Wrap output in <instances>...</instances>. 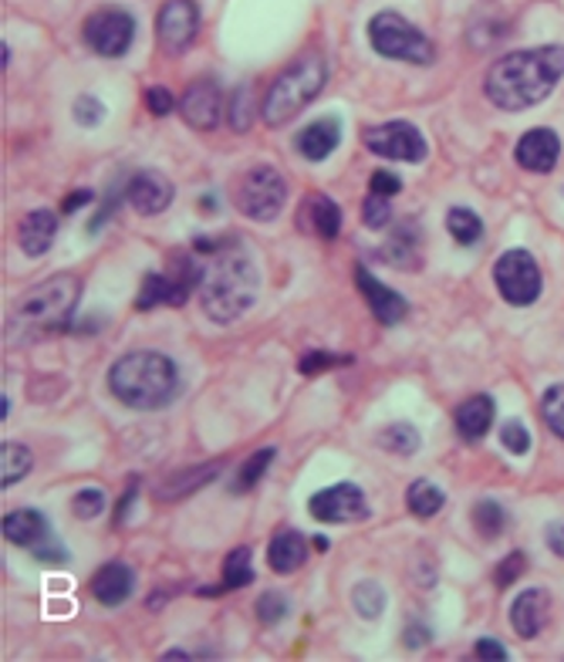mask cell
<instances>
[{
    "instance_id": "1",
    "label": "cell",
    "mask_w": 564,
    "mask_h": 662,
    "mask_svg": "<svg viewBox=\"0 0 564 662\" xmlns=\"http://www.w3.org/2000/svg\"><path fill=\"white\" fill-rule=\"evenodd\" d=\"M564 78V47L541 44L511 51L497 58L487 72L483 95L500 113H528V108L547 102Z\"/></svg>"
},
{
    "instance_id": "2",
    "label": "cell",
    "mask_w": 564,
    "mask_h": 662,
    "mask_svg": "<svg viewBox=\"0 0 564 662\" xmlns=\"http://www.w3.org/2000/svg\"><path fill=\"white\" fill-rule=\"evenodd\" d=\"M196 250L210 254L200 281V305L203 314L216 324H234L244 318L260 295V274L254 257L241 244H213L196 241Z\"/></svg>"
},
{
    "instance_id": "3",
    "label": "cell",
    "mask_w": 564,
    "mask_h": 662,
    "mask_svg": "<svg viewBox=\"0 0 564 662\" xmlns=\"http://www.w3.org/2000/svg\"><path fill=\"white\" fill-rule=\"evenodd\" d=\"M108 393L139 413L166 409L180 396V369L162 352H129L108 369Z\"/></svg>"
},
{
    "instance_id": "4",
    "label": "cell",
    "mask_w": 564,
    "mask_h": 662,
    "mask_svg": "<svg viewBox=\"0 0 564 662\" xmlns=\"http://www.w3.org/2000/svg\"><path fill=\"white\" fill-rule=\"evenodd\" d=\"M324 82H328V62L321 54H305V58L288 65L270 82V88L260 102L264 126H270V129L288 126L305 105H311L321 95Z\"/></svg>"
},
{
    "instance_id": "5",
    "label": "cell",
    "mask_w": 564,
    "mask_h": 662,
    "mask_svg": "<svg viewBox=\"0 0 564 662\" xmlns=\"http://www.w3.org/2000/svg\"><path fill=\"white\" fill-rule=\"evenodd\" d=\"M369 44L392 62H406V65H433L436 58V44L400 11H379L369 21Z\"/></svg>"
},
{
    "instance_id": "6",
    "label": "cell",
    "mask_w": 564,
    "mask_h": 662,
    "mask_svg": "<svg viewBox=\"0 0 564 662\" xmlns=\"http://www.w3.org/2000/svg\"><path fill=\"white\" fill-rule=\"evenodd\" d=\"M78 305V281L62 274L31 291H24L14 305V321L28 328H65Z\"/></svg>"
},
{
    "instance_id": "7",
    "label": "cell",
    "mask_w": 564,
    "mask_h": 662,
    "mask_svg": "<svg viewBox=\"0 0 564 662\" xmlns=\"http://www.w3.org/2000/svg\"><path fill=\"white\" fill-rule=\"evenodd\" d=\"M203 281V267L187 257V254H177L173 257V270H149L142 285H139V298H136V308L139 311H152L159 305H187L190 295L200 288Z\"/></svg>"
},
{
    "instance_id": "8",
    "label": "cell",
    "mask_w": 564,
    "mask_h": 662,
    "mask_svg": "<svg viewBox=\"0 0 564 662\" xmlns=\"http://www.w3.org/2000/svg\"><path fill=\"white\" fill-rule=\"evenodd\" d=\"M288 203V180L280 177L274 166H254L237 183V210L257 224H270V220L285 210Z\"/></svg>"
},
{
    "instance_id": "9",
    "label": "cell",
    "mask_w": 564,
    "mask_h": 662,
    "mask_svg": "<svg viewBox=\"0 0 564 662\" xmlns=\"http://www.w3.org/2000/svg\"><path fill=\"white\" fill-rule=\"evenodd\" d=\"M493 281H497L500 298L514 308H531L541 298V288H544V278H541V267H538L534 254H528L521 247L500 254V260L493 267Z\"/></svg>"
},
{
    "instance_id": "10",
    "label": "cell",
    "mask_w": 564,
    "mask_h": 662,
    "mask_svg": "<svg viewBox=\"0 0 564 662\" xmlns=\"http://www.w3.org/2000/svg\"><path fill=\"white\" fill-rule=\"evenodd\" d=\"M136 38V18L126 8H98L85 18V44L98 58H123Z\"/></svg>"
},
{
    "instance_id": "11",
    "label": "cell",
    "mask_w": 564,
    "mask_h": 662,
    "mask_svg": "<svg viewBox=\"0 0 564 662\" xmlns=\"http://www.w3.org/2000/svg\"><path fill=\"white\" fill-rule=\"evenodd\" d=\"M365 149L379 159H392V162H423L429 156V146L423 139V132L406 122V119H392V122H382V126H372L365 129Z\"/></svg>"
},
{
    "instance_id": "12",
    "label": "cell",
    "mask_w": 564,
    "mask_h": 662,
    "mask_svg": "<svg viewBox=\"0 0 564 662\" xmlns=\"http://www.w3.org/2000/svg\"><path fill=\"white\" fill-rule=\"evenodd\" d=\"M200 34L196 0H166L156 18V38L166 54H183Z\"/></svg>"
},
{
    "instance_id": "13",
    "label": "cell",
    "mask_w": 564,
    "mask_h": 662,
    "mask_svg": "<svg viewBox=\"0 0 564 662\" xmlns=\"http://www.w3.org/2000/svg\"><path fill=\"white\" fill-rule=\"evenodd\" d=\"M308 511L321 524H349V521L369 517V501H365V493L355 483L345 480V483L318 490L308 501Z\"/></svg>"
},
{
    "instance_id": "14",
    "label": "cell",
    "mask_w": 564,
    "mask_h": 662,
    "mask_svg": "<svg viewBox=\"0 0 564 662\" xmlns=\"http://www.w3.org/2000/svg\"><path fill=\"white\" fill-rule=\"evenodd\" d=\"M180 116L190 129L200 132H213L223 119V95L220 85L213 78H200L187 88L183 102H180Z\"/></svg>"
},
{
    "instance_id": "15",
    "label": "cell",
    "mask_w": 564,
    "mask_h": 662,
    "mask_svg": "<svg viewBox=\"0 0 564 662\" xmlns=\"http://www.w3.org/2000/svg\"><path fill=\"white\" fill-rule=\"evenodd\" d=\"M355 288L362 291V298H365L369 311L375 314V321L385 324V328L400 324L409 314V301L400 291L385 288L369 267H355Z\"/></svg>"
},
{
    "instance_id": "16",
    "label": "cell",
    "mask_w": 564,
    "mask_h": 662,
    "mask_svg": "<svg viewBox=\"0 0 564 662\" xmlns=\"http://www.w3.org/2000/svg\"><path fill=\"white\" fill-rule=\"evenodd\" d=\"M126 196H129V203H132L136 213H142V216H159L162 210H169V203L177 200V190H173V183H169L162 173L142 170V173H136V177L126 183Z\"/></svg>"
},
{
    "instance_id": "17",
    "label": "cell",
    "mask_w": 564,
    "mask_h": 662,
    "mask_svg": "<svg viewBox=\"0 0 564 662\" xmlns=\"http://www.w3.org/2000/svg\"><path fill=\"white\" fill-rule=\"evenodd\" d=\"M298 227L318 241H334L342 234V206L324 193H315L298 206Z\"/></svg>"
},
{
    "instance_id": "18",
    "label": "cell",
    "mask_w": 564,
    "mask_h": 662,
    "mask_svg": "<svg viewBox=\"0 0 564 662\" xmlns=\"http://www.w3.org/2000/svg\"><path fill=\"white\" fill-rule=\"evenodd\" d=\"M557 156H561V139L557 132L551 129H531L521 136L518 149H514V159L524 166L528 173H551L557 166Z\"/></svg>"
},
{
    "instance_id": "19",
    "label": "cell",
    "mask_w": 564,
    "mask_h": 662,
    "mask_svg": "<svg viewBox=\"0 0 564 662\" xmlns=\"http://www.w3.org/2000/svg\"><path fill=\"white\" fill-rule=\"evenodd\" d=\"M132 588H136V575H132V568L123 565V562L102 565V568L95 572V578H92V595H95L98 605H105V609H116V605H126L129 595H132Z\"/></svg>"
},
{
    "instance_id": "20",
    "label": "cell",
    "mask_w": 564,
    "mask_h": 662,
    "mask_svg": "<svg viewBox=\"0 0 564 662\" xmlns=\"http://www.w3.org/2000/svg\"><path fill=\"white\" fill-rule=\"evenodd\" d=\"M58 234V213L54 210H34L21 220L18 227V244L28 257H44Z\"/></svg>"
},
{
    "instance_id": "21",
    "label": "cell",
    "mask_w": 564,
    "mask_h": 662,
    "mask_svg": "<svg viewBox=\"0 0 564 662\" xmlns=\"http://www.w3.org/2000/svg\"><path fill=\"white\" fill-rule=\"evenodd\" d=\"M338 142H342V122H338L334 116H324V119H315L311 126H305L298 132L295 146L308 162H321L338 149Z\"/></svg>"
},
{
    "instance_id": "22",
    "label": "cell",
    "mask_w": 564,
    "mask_h": 662,
    "mask_svg": "<svg viewBox=\"0 0 564 662\" xmlns=\"http://www.w3.org/2000/svg\"><path fill=\"white\" fill-rule=\"evenodd\" d=\"M308 562V541L298 531H280L274 534L270 547H267V565L277 575H291Z\"/></svg>"
},
{
    "instance_id": "23",
    "label": "cell",
    "mask_w": 564,
    "mask_h": 662,
    "mask_svg": "<svg viewBox=\"0 0 564 662\" xmlns=\"http://www.w3.org/2000/svg\"><path fill=\"white\" fill-rule=\"evenodd\" d=\"M544 601L547 595L541 588H528L511 605V626L521 639H534L544 629Z\"/></svg>"
},
{
    "instance_id": "24",
    "label": "cell",
    "mask_w": 564,
    "mask_h": 662,
    "mask_svg": "<svg viewBox=\"0 0 564 662\" xmlns=\"http://www.w3.org/2000/svg\"><path fill=\"white\" fill-rule=\"evenodd\" d=\"M379 257L392 267H400V270H409V267L419 264V227L413 224V220H406V224H400L396 231H392V237L379 250Z\"/></svg>"
},
{
    "instance_id": "25",
    "label": "cell",
    "mask_w": 564,
    "mask_h": 662,
    "mask_svg": "<svg viewBox=\"0 0 564 662\" xmlns=\"http://www.w3.org/2000/svg\"><path fill=\"white\" fill-rule=\"evenodd\" d=\"M493 413H497V406H493L490 396H473V399H467V403L457 409V433H460L464 439H470V444H477V439H483V436L490 433Z\"/></svg>"
},
{
    "instance_id": "26",
    "label": "cell",
    "mask_w": 564,
    "mask_h": 662,
    "mask_svg": "<svg viewBox=\"0 0 564 662\" xmlns=\"http://www.w3.org/2000/svg\"><path fill=\"white\" fill-rule=\"evenodd\" d=\"M4 537L14 544V547H34L47 537V521L41 511H11L4 517Z\"/></svg>"
},
{
    "instance_id": "27",
    "label": "cell",
    "mask_w": 564,
    "mask_h": 662,
    "mask_svg": "<svg viewBox=\"0 0 564 662\" xmlns=\"http://www.w3.org/2000/svg\"><path fill=\"white\" fill-rule=\"evenodd\" d=\"M220 473V463H206V467H193V470H183L177 477H169L162 483V490H156L159 501H183V496H190L193 490L206 487L210 480H216Z\"/></svg>"
},
{
    "instance_id": "28",
    "label": "cell",
    "mask_w": 564,
    "mask_h": 662,
    "mask_svg": "<svg viewBox=\"0 0 564 662\" xmlns=\"http://www.w3.org/2000/svg\"><path fill=\"white\" fill-rule=\"evenodd\" d=\"M443 504H446V493H443L433 480H413V483H409V490H406V508H409V514L429 521V517H436V514L443 511Z\"/></svg>"
},
{
    "instance_id": "29",
    "label": "cell",
    "mask_w": 564,
    "mask_h": 662,
    "mask_svg": "<svg viewBox=\"0 0 564 662\" xmlns=\"http://www.w3.org/2000/svg\"><path fill=\"white\" fill-rule=\"evenodd\" d=\"M379 447L385 453H396V457H413L419 447H423V436L416 426L409 423H392L379 433Z\"/></svg>"
},
{
    "instance_id": "30",
    "label": "cell",
    "mask_w": 564,
    "mask_h": 662,
    "mask_svg": "<svg viewBox=\"0 0 564 662\" xmlns=\"http://www.w3.org/2000/svg\"><path fill=\"white\" fill-rule=\"evenodd\" d=\"M446 231H449V237H454L457 244H464V247H470V244H477L483 237L480 216L473 210H467V206H454V210L446 213Z\"/></svg>"
},
{
    "instance_id": "31",
    "label": "cell",
    "mask_w": 564,
    "mask_h": 662,
    "mask_svg": "<svg viewBox=\"0 0 564 662\" xmlns=\"http://www.w3.org/2000/svg\"><path fill=\"white\" fill-rule=\"evenodd\" d=\"M0 463H4V473H0V483H4V487H14V483H21V480L31 473L34 457H31V450L21 447V444H4V447H0Z\"/></svg>"
},
{
    "instance_id": "32",
    "label": "cell",
    "mask_w": 564,
    "mask_h": 662,
    "mask_svg": "<svg viewBox=\"0 0 564 662\" xmlns=\"http://www.w3.org/2000/svg\"><path fill=\"white\" fill-rule=\"evenodd\" d=\"M254 581V555L251 547H234L223 562V588H247Z\"/></svg>"
},
{
    "instance_id": "33",
    "label": "cell",
    "mask_w": 564,
    "mask_h": 662,
    "mask_svg": "<svg viewBox=\"0 0 564 662\" xmlns=\"http://www.w3.org/2000/svg\"><path fill=\"white\" fill-rule=\"evenodd\" d=\"M385 588L379 585V581H359L355 588H352V605H355V612L365 619V622H375L382 612H385Z\"/></svg>"
},
{
    "instance_id": "34",
    "label": "cell",
    "mask_w": 564,
    "mask_h": 662,
    "mask_svg": "<svg viewBox=\"0 0 564 662\" xmlns=\"http://www.w3.org/2000/svg\"><path fill=\"white\" fill-rule=\"evenodd\" d=\"M473 527L480 537H500L507 527V511L497 501H480L473 508Z\"/></svg>"
},
{
    "instance_id": "35",
    "label": "cell",
    "mask_w": 564,
    "mask_h": 662,
    "mask_svg": "<svg viewBox=\"0 0 564 662\" xmlns=\"http://www.w3.org/2000/svg\"><path fill=\"white\" fill-rule=\"evenodd\" d=\"M254 88L251 85H241L234 95H231V108H227V119L237 132H247L254 126Z\"/></svg>"
},
{
    "instance_id": "36",
    "label": "cell",
    "mask_w": 564,
    "mask_h": 662,
    "mask_svg": "<svg viewBox=\"0 0 564 662\" xmlns=\"http://www.w3.org/2000/svg\"><path fill=\"white\" fill-rule=\"evenodd\" d=\"M541 419L557 439H564V385H551L541 396Z\"/></svg>"
},
{
    "instance_id": "37",
    "label": "cell",
    "mask_w": 564,
    "mask_h": 662,
    "mask_svg": "<svg viewBox=\"0 0 564 662\" xmlns=\"http://www.w3.org/2000/svg\"><path fill=\"white\" fill-rule=\"evenodd\" d=\"M270 460H274V450L267 447V450H260V453H254L241 470H237V477H234V493H247V490H254L257 487V480L267 473V467H270Z\"/></svg>"
},
{
    "instance_id": "38",
    "label": "cell",
    "mask_w": 564,
    "mask_h": 662,
    "mask_svg": "<svg viewBox=\"0 0 564 662\" xmlns=\"http://www.w3.org/2000/svg\"><path fill=\"white\" fill-rule=\"evenodd\" d=\"M288 612H291V605H288V595H285V591H264V595L257 598V619H260L264 626L285 622Z\"/></svg>"
},
{
    "instance_id": "39",
    "label": "cell",
    "mask_w": 564,
    "mask_h": 662,
    "mask_svg": "<svg viewBox=\"0 0 564 662\" xmlns=\"http://www.w3.org/2000/svg\"><path fill=\"white\" fill-rule=\"evenodd\" d=\"M500 444L507 447V453L524 457L531 450V433H528V426L521 419H507L503 429H500Z\"/></svg>"
},
{
    "instance_id": "40",
    "label": "cell",
    "mask_w": 564,
    "mask_h": 662,
    "mask_svg": "<svg viewBox=\"0 0 564 662\" xmlns=\"http://www.w3.org/2000/svg\"><path fill=\"white\" fill-rule=\"evenodd\" d=\"M72 511H75L78 521H92V517H98V514L105 511V493H102L98 487H85V490H78V493L72 496Z\"/></svg>"
},
{
    "instance_id": "41",
    "label": "cell",
    "mask_w": 564,
    "mask_h": 662,
    "mask_svg": "<svg viewBox=\"0 0 564 662\" xmlns=\"http://www.w3.org/2000/svg\"><path fill=\"white\" fill-rule=\"evenodd\" d=\"M362 224L369 231H385L392 224V210H389L385 196H375V193L365 196V203H362Z\"/></svg>"
},
{
    "instance_id": "42",
    "label": "cell",
    "mask_w": 564,
    "mask_h": 662,
    "mask_svg": "<svg viewBox=\"0 0 564 662\" xmlns=\"http://www.w3.org/2000/svg\"><path fill=\"white\" fill-rule=\"evenodd\" d=\"M72 116H75L78 126L95 129V126H102V119H105V105H102L95 95H78V98H75V108H72Z\"/></svg>"
},
{
    "instance_id": "43",
    "label": "cell",
    "mask_w": 564,
    "mask_h": 662,
    "mask_svg": "<svg viewBox=\"0 0 564 662\" xmlns=\"http://www.w3.org/2000/svg\"><path fill=\"white\" fill-rule=\"evenodd\" d=\"M352 355H334V352H324V349H315L308 352L301 362H298V372L301 375H318L321 369H334V365H349Z\"/></svg>"
},
{
    "instance_id": "44",
    "label": "cell",
    "mask_w": 564,
    "mask_h": 662,
    "mask_svg": "<svg viewBox=\"0 0 564 662\" xmlns=\"http://www.w3.org/2000/svg\"><path fill=\"white\" fill-rule=\"evenodd\" d=\"M528 572V558L521 555V551H514V555H507L503 562H500V568L493 572V578H497V585L500 588H511L514 585V578L518 575H524Z\"/></svg>"
},
{
    "instance_id": "45",
    "label": "cell",
    "mask_w": 564,
    "mask_h": 662,
    "mask_svg": "<svg viewBox=\"0 0 564 662\" xmlns=\"http://www.w3.org/2000/svg\"><path fill=\"white\" fill-rule=\"evenodd\" d=\"M31 551H34V558L44 562V565H68V562H72L68 547H65L62 541H51V537H44V541L34 544Z\"/></svg>"
},
{
    "instance_id": "46",
    "label": "cell",
    "mask_w": 564,
    "mask_h": 662,
    "mask_svg": "<svg viewBox=\"0 0 564 662\" xmlns=\"http://www.w3.org/2000/svg\"><path fill=\"white\" fill-rule=\"evenodd\" d=\"M369 190H372L375 196L392 200V196H396V193L403 190V180H400L396 173H389V170H375L372 180H369Z\"/></svg>"
},
{
    "instance_id": "47",
    "label": "cell",
    "mask_w": 564,
    "mask_h": 662,
    "mask_svg": "<svg viewBox=\"0 0 564 662\" xmlns=\"http://www.w3.org/2000/svg\"><path fill=\"white\" fill-rule=\"evenodd\" d=\"M146 105H149V113L152 116H169V113H173V105H177V98H173V92H169V88H149L146 92Z\"/></svg>"
},
{
    "instance_id": "48",
    "label": "cell",
    "mask_w": 564,
    "mask_h": 662,
    "mask_svg": "<svg viewBox=\"0 0 564 662\" xmlns=\"http://www.w3.org/2000/svg\"><path fill=\"white\" fill-rule=\"evenodd\" d=\"M473 655H477V659H500V662H503V659H507V649H503L497 639H480L477 649H473Z\"/></svg>"
},
{
    "instance_id": "49",
    "label": "cell",
    "mask_w": 564,
    "mask_h": 662,
    "mask_svg": "<svg viewBox=\"0 0 564 662\" xmlns=\"http://www.w3.org/2000/svg\"><path fill=\"white\" fill-rule=\"evenodd\" d=\"M403 642H406V649H423V645L429 642V629H426L423 622H413V626L406 629Z\"/></svg>"
},
{
    "instance_id": "50",
    "label": "cell",
    "mask_w": 564,
    "mask_h": 662,
    "mask_svg": "<svg viewBox=\"0 0 564 662\" xmlns=\"http://www.w3.org/2000/svg\"><path fill=\"white\" fill-rule=\"evenodd\" d=\"M544 537H547V547L554 551V555L564 558V521H554Z\"/></svg>"
},
{
    "instance_id": "51",
    "label": "cell",
    "mask_w": 564,
    "mask_h": 662,
    "mask_svg": "<svg viewBox=\"0 0 564 662\" xmlns=\"http://www.w3.org/2000/svg\"><path fill=\"white\" fill-rule=\"evenodd\" d=\"M95 200V193L92 190H75L65 203H62V213H75V210H82V206H88Z\"/></svg>"
},
{
    "instance_id": "52",
    "label": "cell",
    "mask_w": 564,
    "mask_h": 662,
    "mask_svg": "<svg viewBox=\"0 0 564 662\" xmlns=\"http://www.w3.org/2000/svg\"><path fill=\"white\" fill-rule=\"evenodd\" d=\"M132 501H136V480L129 483L126 496H123V501H119V508H116V524H123V521H126V511L132 508Z\"/></svg>"
},
{
    "instance_id": "53",
    "label": "cell",
    "mask_w": 564,
    "mask_h": 662,
    "mask_svg": "<svg viewBox=\"0 0 564 662\" xmlns=\"http://www.w3.org/2000/svg\"><path fill=\"white\" fill-rule=\"evenodd\" d=\"M311 541H315V547H318V551H328V537H321V534H318V537H311Z\"/></svg>"
},
{
    "instance_id": "54",
    "label": "cell",
    "mask_w": 564,
    "mask_h": 662,
    "mask_svg": "<svg viewBox=\"0 0 564 662\" xmlns=\"http://www.w3.org/2000/svg\"><path fill=\"white\" fill-rule=\"evenodd\" d=\"M200 203H203V210H213V206H216V200H213V196H210V193H206V196H203V200H200Z\"/></svg>"
}]
</instances>
